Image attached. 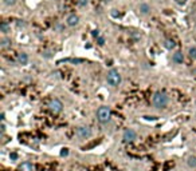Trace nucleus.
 I'll use <instances>...</instances> for the list:
<instances>
[{
	"mask_svg": "<svg viewBox=\"0 0 196 171\" xmlns=\"http://www.w3.org/2000/svg\"><path fill=\"white\" fill-rule=\"evenodd\" d=\"M169 103V98L165 92H161V91H156L152 96V104L155 106V108L163 110L168 106Z\"/></svg>",
	"mask_w": 196,
	"mask_h": 171,
	"instance_id": "1",
	"label": "nucleus"
},
{
	"mask_svg": "<svg viewBox=\"0 0 196 171\" xmlns=\"http://www.w3.org/2000/svg\"><path fill=\"white\" fill-rule=\"evenodd\" d=\"M121 80H122V77H121V74L117 71V69L112 68L107 71L106 83L110 86V87H118V86L121 84Z\"/></svg>",
	"mask_w": 196,
	"mask_h": 171,
	"instance_id": "2",
	"label": "nucleus"
},
{
	"mask_svg": "<svg viewBox=\"0 0 196 171\" xmlns=\"http://www.w3.org/2000/svg\"><path fill=\"white\" fill-rule=\"evenodd\" d=\"M110 119H112V110H110V107L107 106L99 107L98 111H97V120L99 123H102V124H106L107 122H110Z\"/></svg>",
	"mask_w": 196,
	"mask_h": 171,
	"instance_id": "3",
	"label": "nucleus"
},
{
	"mask_svg": "<svg viewBox=\"0 0 196 171\" xmlns=\"http://www.w3.org/2000/svg\"><path fill=\"white\" fill-rule=\"evenodd\" d=\"M48 108H50V111L55 115L61 114V112L63 111V103H62L59 99H53V100L48 103Z\"/></svg>",
	"mask_w": 196,
	"mask_h": 171,
	"instance_id": "4",
	"label": "nucleus"
},
{
	"mask_svg": "<svg viewBox=\"0 0 196 171\" xmlns=\"http://www.w3.org/2000/svg\"><path fill=\"white\" fill-rule=\"evenodd\" d=\"M77 136L81 139H89L91 136V128L87 126H79L77 128Z\"/></svg>",
	"mask_w": 196,
	"mask_h": 171,
	"instance_id": "5",
	"label": "nucleus"
},
{
	"mask_svg": "<svg viewBox=\"0 0 196 171\" xmlns=\"http://www.w3.org/2000/svg\"><path fill=\"white\" fill-rule=\"evenodd\" d=\"M136 138H137V132L133 130V128H126L122 134V139H124V142H126V143L133 142Z\"/></svg>",
	"mask_w": 196,
	"mask_h": 171,
	"instance_id": "6",
	"label": "nucleus"
},
{
	"mask_svg": "<svg viewBox=\"0 0 196 171\" xmlns=\"http://www.w3.org/2000/svg\"><path fill=\"white\" fill-rule=\"evenodd\" d=\"M66 24L69 27H77L79 24V16L75 15V13H70L66 18Z\"/></svg>",
	"mask_w": 196,
	"mask_h": 171,
	"instance_id": "7",
	"label": "nucleus"
},
{
	"mask_svg": "<svg viewBox=\"0 0 196 171\" xmlns=\"http://www.w3.org/2000/svg\"><path fill=\"white\" fill-rule=\"evenodd\" d=\"M172 61H173L175 64H181L183 61H184V55H183L181 51H175V52L172 53Z\"/></svg>",
	"mask_w": 196,
	"mask_h": 171,
	"instance_id": "8",
	"label": "nucleus"
},
{
	"mask_svg": "<svg viewBox=\"0 0 196 171\" xmlns=\"http://www.w3.org/2000/svg\"><path fill=\"white\" fill-rule=\"evenodd\" d=\"M150 5L148 4V3H141V4L138 5V12L141 13V15H144V16H148L150 13Z\"/></svg>",
	"mask_w": 196,
	"mask_h": 171,
	"instance_id": "9",
	"label": "nucleus"
},
{
	"mask_svg": "<svg viewBox=\"0 0 196 171\" xmlns=\"http://www.w3.org/2000/svg\"><path fill=\"white\" fill-rule=\"evenodd\" d=\"M11 45H12V40H11L8 36H3L1 39H0V47H1L3 50H7V48H10Z\"/></svg>",
	"mask_w": 196,
	"mask_h": 171,
	"instance_id": "10",
	"label": "nucleus"
},
{
	"mask_svg": "<svg viewBox=\"0 0 196 171\" xmlns=\"http://www.w3.org/2000/svg\"><path fill=\"white\" fill-rule=\"evenodd\" d=\"M28 60H30L28 53H26V52H20V53L18 55V63H19V64H21V66H26V64H28Z\"/></svg>",
	"mask_w": 196,
	"mask_h": 171,
	"instance_id": "11",
	"label": "nucleus"
},
{
	"mask_svg": "<svg viewBox=\"0 0 196 171\" xmlns=\"http://www.w3.org/2000/svg\"><path fill=\"white\" fill-rule=\"evenodd\" d=\"M0 32H1L4 36L11 32V26L8 24V21H1V24H0Z\"/></svg>",
	"mask_w": 196,
	"mask_h": 171,
	"instance_id": "12",
	"label": "nucleus"
},
{
	"mask_svg": "<svg viewBox=\"0 0 196 171\" xmlns=\"http://www.w3.org/2000/svg\"><path fill=\"white\" fill-rule=\"evenodd\" d=\"M164 47H165L168 51H172L176 48V43H175L173 39H165L164 40Z\"/></svg>",
	"mask_w": 196,
	"mask_h": 171,
	"instance_id": "13",
	"label": "nucleus"
},
{
	"mask_svg": "<svg viewBox=\"0 0 196 171\" xmlns=\"http://www.w3.org/2000/svg\"><path fill=\"white\" fill-rule=\"evenodd\" d=\"M19 170L20 171H34V166L31 162H23L19 166Z\"/></svg>",
	"mask_w": 196,
	"mask_h": 171,
	"instance_id": "14",
	"label": "nucleus"
},
{
	"mask_svg": "<svg viewBox=\"0 0 196 171\" xmlns=\"http://www.w3.org/2000/svg\"><path fill=\"white\" fill-rule=\"evenodd\" d=\"M188 56H189L192 60H196V45H191L188 48Z\"/></svg>",
	"mask_w": 196,
	"mask_h": 171,
	"instance_id": "15",
	"label": "nucleus"
},
{
	"mask_svg": "<svg viewBox=\"0 0 196 171\" xmlns=\"http://www.w3.org/2000/svg\"><path fill=\"white\" fill-rule=\"evenodd\" d=\"M187 164H188V167H191V168L196 167V156H193V155L188 156V159H187Z\"/></svg>",
	"mask_w": 196,
	"mask_h": 171,
	"instance_id": "16",
	"label": "nucleus"
},
{
	"mask_svg": "<svg viewBox=\"0 0 196 171\" xmlns=\"http://www.w3.org/2000/svg\"><path fill=\"white\" fill-rule=\"evenodd\" d=\"M64 29V26L62 23H59V21H56L55 24H54V31H56V32H62Z\"/></svg>",
	"mask_w": 196,
	"mask_h": 171,
	"instance_id": "17",
	"label": "nucleus"
},
{
	"mask_svg": "<svg viewBox=\"0 0 196 171\" xmlns=\"http://www.w3.org/2000/svg\"><path fill=\"white\" fill-rule=\"evenodd\" d=\"M16 3H18V0H3V4L5 7H13Z\"/></svg>",
	"mask_w": 196,
	"mask_h": 171,
	"instance_id": "18",
	"label": "nucleus"
},
{
	"mask_svg": "<svg viewBox=\"0 0 196 171\" xmlns=\"http://www.w3.org/2000/svg\"><path fill=\"white\" fill-rule=\"evenodd\" d=\"M42 56H43L44 59H51V58L54 56V53L51 52V51H43V52H42Z\"/></svg>",
	"mask_w": 196,
	"mask_h": 171,
	"instance_id": "19",
	"label": "nucleus"
},
{
	"mask_svg": "<svg viewBox=\"0 0 196 171\" xmlns=\"http://www.w3.org/2000/svg\"><path fill=\"white\" fill-rule=\"evenodd\" d=\"M77 4L79 7H86L89 4V0H77Z\"/></svg>",
	"mask_w": 196,
	"mask_h": 171,
	"instance_id": "20",
	"label": "nucleus"
},
{
	"mask_svg": "<svg viewBox=\"0 0 196 171\" xmlns=\"http://www.w3.org/2000/svg\"><path fill=\"white\" fill-rule=\"evenodd\" d=\"M16 27H18V28H24V27H26V21L24 20H16Z\"/></svg>",
	"mask_w": 196,
	"mask_h": 171,
	"instance_id": "21",
	"label": "nucleus"
},
{
	"mask_svg": "<svg viewBox=\"0 0 196 171\" xmlns=\"http://www.w3.org/2000/svg\"><path fill=\"white\" fill-rule=\"evenodd\" d=\"M97 43H98V45H101V47H104V45H105V37H104V36L97 37Z\"/></svg>",
	"mask_w": 196,
	"mask_h": 171,
	"instance_id": "22",
	"label": "nucleus"
},
{
	"mask_svg": "<svg viewBox=\"0 0 196 171\" xmlns=\"http://www.w3.org/2000/svg\"><path fill=\"white\" fill-rule=\"evenodd\" d=\"M187 1H188V0H175V3H176L177 5H184Z\"/></svg>",
	"mask_w": 196,
	"mask_h": 171,
	"instance_id": "23",
	"label": "nucleus"
},
{
	"mask_svg": "<svg viewBox=\"0 0 196 171\" xmlns=\"http://www.w3.org/2000/svg\"><path fill=\"white\" fill-rule=\"evenodd\" d=\"M91 35H93L94 37H99V31L98 29H94V31L91 32Z\"/></svg>",
	"mask_w": 196,
	"mask_h": 171,
	"instance_id": "24",
	"label": "nucleus"
},
{
	"mask_svg": "<svg viewBox=\"0 0 196 171\" xmlns=\"http://www.w3.org/2000/svg\"><path fill=\"white\" fill-rule=\"evenodd\" d=\"M67 154H69V148H63V150L61 151V155H62V156H64V155H67Z\"/></svg>",
	"mask_w": 196,
	"mask_h": 171,
	"instance_id": "25",
	"label": "nucleus"
},
{
	"mask_svg": "<svg viewBox=\"0 0 196 171\" xmlns=\"http://www.w3.org/2000/svg\"><path fill=\"white\" fill-rule=\"evenodd\" d=\"M112 16L117 18V16H120V12H117V10H112Z\"/></svg>",
	"mask_w": 196,
	"mask_h": 171,
	"instance_id": "26",
	"label": "nucleus"
},
{
	"mask_svg": "<svg viewBox=\"0 0 196 171\" xmlns=\"http://www.w3.org/2000/svg\"><path fill=\"white\" fill-rule=\"evenodd\" d=\"M0 119H1V120L5 119V112H1V115H0Z\"/></svg>",
	"mask_w": 196,
	"mask_h": 171,
	"instance_id": "27",
	"label": "nucleus"
},
{
	"mask_svg": "<svg viewBox=\"0 0 196 171\" xmlns=\"http://www.w3.org/2000/svg\"><path fill=\"white\" fill-rule=\"evenodd\" d=\"M11 158H12V159H16V158H18V155L13 152V154H11Z\"/></svg>",
	"mask_w": 196,
	"mask_h": 171,
	"instance_id": "28",
	"label": "nucleus"
},
{
	"mask_svg": "<svg viewBox=\"0 0 196 171\" xmlns=\"http://www.w3.org/2000/svg\"><path fill=\"white\" fill-rule=\"evenodd\" d=\"M101 1H105V3H109L110 0H101Z\"/></svg>",
	"mask_w": 196,
	"mask_h": 171,
	"instance_id": "29",
	"label": "nucleus"
},
{
	"mask_svg": "<svg viewBox=\"0 0 196 171\" xmlns=\"http://www.w3.org/2000/svg\"><path fill=\"white\" fill-rule=\"evenodd\" d=\"M55 1H61V0H55Z\"/></svg>",
	"mask_w": 196,
	"mask_h": 171,
	"instance_id": "30",
	"label": "nucleus"
}]
</instances>
